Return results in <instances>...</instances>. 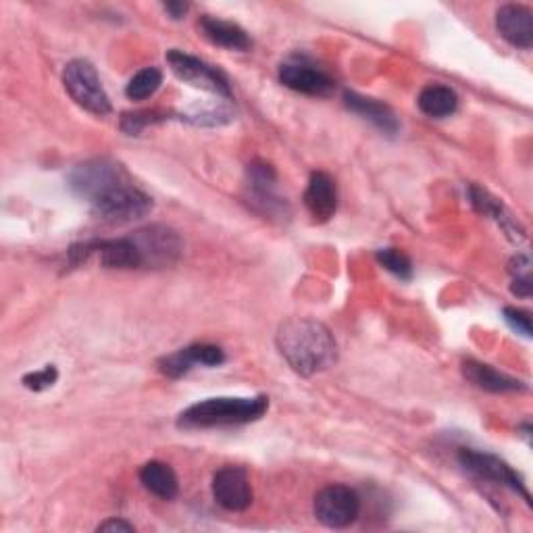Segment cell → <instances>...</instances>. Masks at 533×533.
<instances>
[{
	"label": "cell",
	"mask_w": 533,
	"mask_h": 533,
	"mask_svg": "<svg viewBox=\"0 0 533 533\" xmlns=\"http://www.w3.org/2000/svg\"><path fill=\"white\" fill-rule=\"evenodd\" d=\"M275 342L286 363L304 377L327 371L338 361V344L332 332L309 317L284 321L277 329Z\"/></svg>",
	"instance_id": "cell-1"
},
{
	"label": "cell",
	"mask_w": 533,
	"mask_h": 533,
	"mask_svg": "<svg viewBox=\"0 0 533 533\" xmlns=\"http://www.w3.org/2000/svg\"><path fill=\"white\" fill-rule=\"evenodd\" d=\"M269 409L267 396L255 398H209L186 409L177 425L184 429H209L232 427L259 421Z\"/></svg>",
	"instance_id": "cell-2"
},
{
	"label": "cell",
	"mask_w": 533,
	"mask_h": 533,
	"mask_svg": "<svg viewBox=\"0 0 533 533\" xmlns=\"http://www.w3.org/2000/svg\"><path fill=\"white\" fill-rule=\"evenodd\" d=\"M92 213L111 225H123L132 223L142 217H146L152 211V198L136 188L128 177L125 180L113 184L103 194H98L92 202Z\"/></svg>",
	"instance_id": "cell-3"
},
{
	"label": "cell",
	"mask_w": 533,
	"mask_h": 533,
	"mask_svg": "<svg viewBox=\"0 0 533 533\" xmlns=\"http://www.w3.org/2000/svg\"><path fill=\"white\" fill-rule=\"evenodd\" d=\"M63 86L73 98V103L80 105L84 111L98 117L111 113V98L105 92L103 82H100L92 63L84 59L67 63V67L63 69Z\"/></svg>",
	"instance_id": "cell-4"
},
{
	"label": "cell",
	"mask_w": 533,
	"mask_h": 533,
	"mask_svg": "<svg viewBox=\"0 0 533 533\" xmlns=\"http://www.w3.org/2000/svg\"><path fill=\"white\" fill-rule=\"evenodd\" d=\"M246 198L248 205L265 219L284 221L290 217V205L277 194V173L265 161H255L246 171Z\"/></svg>",
	"instance_id": "cell-5"
},
{
	"label": "cell",
	"mask_w": 533,
	"mask_h": 533,
	"mask_svg": "<svg viewBox=\"0 0 533 533\" xmlns=\"http://www.w3.org/2000/svg\"><path fill=\"white\" fill-rule=\"evenodd\" d=\"M313 511L329 529L350 527L361 515V496L348 486H327L315 496Z\"/></svg>",
	"instance_id": "cell-6"
},
{
	"label": "cell",
	"mask_w": 533,
	"mask_h": 533,
	"mask_svg": "<svg viewBox=\"0 0 533 533\" xmlns=\"http://www.w3.org/2000/svg\"><path fill=\"white\" fill-rule=\"evenodd\" d=\"M167 63H169L171 71L182 82H186L194 88H200V90L213 92L217 96H225V98L232 96L230 80H227L217 67L200 61L198 57L186 55V53H182V50H169Z\"/></svg>",
	"instance_id": "cell-7"
},
{
	"label": "cell",
	"mask_w": 533,
	"mask_h": 533,
	"mask_svg": "<svg viewBox=\"0 0 533 533\" xmlns=\"http://www.w3.org/2000/svg\"><path fill=\"white\" fill-rule=\"evenodd\" d=\"M459 463L467 473L475 475L477 479L492 481V484L509 488L531 504V496L523 484V479L517 475V471H513L504 461H500L498 456L465 448L459 452Z\"/></svg>",
	"instance_id": "cell-8"
},
{
	"label": "cell",
	"mask_w": 533,
	"mask_h": 533,
	"mask_svg": "<svg viewBox=\"0 0 533 533\" xmlns=\"http://www.w3.org/2000/svg\"><path fill=\"white\" fill-rule=\"evenodd\" d=\"M121 180H125V173L117 163L109 159H94L71 171L69 188L78 196L92 202L98 194H103L107 188Z\"/></svg>",
	"instance_id": "cell-9"
},
{
	"label": "cell",
	"mask_w": 533,
	"mask_h": 533,
	"mask_svg": "<svg viewBox=\"0 0 533 533\" xmlns=\"http://www.w3.org/2000/svg\"><path fill=\"white\" fill-rule=\"evenodd\" d=\"M144 257V267H169L182 255V240L165 225H150L132 236Z\"/></svg>",
	"instance_id": "cell-10"
},
{
	"label": "cell",
	"mask_w": 533,
	"mask_h": 533,
	"mask_svg": "<svg viewBox=\"0 0 533 533\" xmlns=\"http://www.w3.org/2000/svg\"><path fill=\"white\" fill-rule=\"evenodd\" d=\"M213 498L225 511L240 513L252 504V486L242 467L227 465L213 477Z\"/></svg>",
	"instance_id": "cell-11"
},
{
	"label": "cell",
	"mask_w": 533,
	"mask_h": 533,
	"mask_svg": "<svg viewBox=\"0 0 533 533\" xmlns=\"http://www.w3.org/2000/svg\"><path fill=\"white\" fill-rule=\"evenodd\" d=\"M279 80L294 92L309 96H327L334 90V80L319 67L304 61H288L279 67Z\"/></svg>",
	"instance_id": "cell-12"
},
{
	"label": "cell",
	"mask_w": 533,
	"mask_h": 533,
	"mask_svg": "<svg viewBox=\"0 0 533 533\" xmlns=\"http://www.w3.org/2000/svg\"><path fill=\"white\" fill-rule=\"evenodd\" d=\"M225 363V354L219 346L213 344H196V346H188L177 350L169 357L159 361V369L161 373H165L167 377H182L186 375L190 369H194L196 365L202 367H219Z\"/></svg>",
	"instance_id": "cell-13"
},
{
	"label": "cell",
	"mask_w": 533,
	"mask_h": 533,
	"mask_svg": "<svg viewBox=\"0 0 533 533\" xmlns=\"http://www.w3.org/2000/svg\"><path fill=\"white\" fill-rule=\"evenodd\" d=\"M496 28L500 36L523 50L533 46V13L523 5H504L496 13Z\"/></svg>",
	"instance_id": "cell-14"
},
{
	"label": "cell",
	"mask_w": 533,
	"mask_h": 533,
	"mask_svg": "<svg viewBox=\"0 0 533 533\" xmlns=\"http://www.w3.org/2000/svg\"><path fill=\"white\" fill-rule=\"evenodd\" d=\"M304 205L315 221L325 223L332 219L338 209V190L332 177L323 171L313 173L307 192H304Z\"/></svg>",
	"instance_id": "cell-15"
},
{
	"label": "cell",
	"mask_w": 533,
	"mask_h": 533,
	"mask_svg": "<svg viewBox=\"0 0 533 533\" xmlns=\"http://www.w3.org/2000/svg\"><path fill=\"white\" fill-rule=\"evenodd\" d=\"M344 105L352 113H357L359 117H363L365 121L375 125L379 132H384L388 136H394L398 132V128H400L394 111L388 105L379 103V100H375V98H367V96H361L357 92H346L344 94Z\"/></svg>",
	"instance_id": "cell-16"
},
{
	"label": "cell",
	"mask_w": 533,
	"mask_h": 533,
	"mask_svg": "<svg viewBox=\"0 0 533 533\" xmlns=\"http://www.w3.org/2000/svg\"><path fill=\"white\" fill-rule=\"evenodd\" d=\"M198 30L202 32L209 42L227 48V50H248L252 46V40L248 34L240 28L238 23L225 21L219 17L202 15L198 21Z\"/></svg>",
	"instance_id": "cell-17"
},
{
	"label": "cell",
	"mask_w": 533,
	"mask_h": 533,
	"mask_svg": "<svg viewBox=\"0 0 533 533\" xmlns=\"http://www.w3.org/2000/svg\"><path fill=\"white\" fill-rule=\"evenodd\" d=\"M463 375L467 382H471L473 386H477L479 390H486L492 394H506V392H521L525 390L523 382L519 379L500 373L490 365L484 363H477V361H467L463 365Z\"/></svg>",
	"instance_id": "cell-18"
},
{
	"label": "cell",
	"mask_w": 533,
	"mask_h": 533,
	"mask_svg": "<svg viewBox=\"0 0 533 533\" xmlns=\"http://www.w3.org/2000/svg\"><path fill=\"white\" fill-rule=\"evenodd\" d=\"M140 481L142 486L161 500H173L180 492V484H177L175 471L161 461H150L140 469Z\"/></svg>",
	"instance_id": "cell-19"
},
{
	"label": "cell",
	"mask_w": 533,
	"mask_h": 533,
	"mask_svg": "<svg viewBox=\"0 0 533 533\" xmlns=\"http://www.w3.org/2000/svg\"><path fill=\"white\" fill-rule=\"evenodd\" d=\"M417 105L423 115L431 119H444L450 117L456 111V107H459V96H456V92L448 86L431 84L421 90Z\"/></svg>",
	"instance_id": "cell-20"
},
{
	"label": "cell",
	"mask_w": 533,
	"mask_h": 533,
	"mask_svg": "<svg viewBox=\"0 0 533 533\" xmlns=\"http://www.w3.org/2000/svg\"><path fill=\"white\" fill-rule=\"evenodd\" d=\"M469 198H471V205L475 207L477 213L492 217L494 221L500 223L504 232H509V236H513L515 240H523V232L515 225L511 215L506 213V209L502 207V202L498 198H494L490 192H486L484 188H479V186L469 188Z\"/></svg>",
	"instance_id": "cell-21"
},
{
	"label": "cell",
	"mask_w": 533,
	"mask_h": 533,
	"mask_svg": "<svg viewBox=\"0 0 533 533\" xmlns=\"http://www.w3.org/2000/svg\"><path fill=\"white\" fill-rule=\"evenodd\" d=\"M184 117L194 125H202V128H215V125L230 123L234 119V111L223 103H207L192 107Z\"/></svg>",
	"instance_id": "cell-22"
},
{
	"label": "cell",
	"mask_w": 533,
	"mask_h": 533,
	"mask_svg": "<svg viewBox=\"0 0 533 533\" xmlns=\"http://www.w3.org/2000/svg\"><path fill=\"white\" fill-rule=\"evenodd\" d=\"M161 84H163L161 69L146 67V69L138 71L130 80L128 88H125V96H128L130 100H146V98L157 94Z\"/></svg>",
	"instance_id": "cell-23"
},
{
	"label": "cell",
	"mask_w": 533,
	"mask_h": 533,
	"mask_svg": "<svg viewBox=\"0 0 533 533\" xmlns=\"http://www.w3.org/2000/svg\"><path fill=\"white\" fill-rule=\"evenodd\" d=\"M377 261L382 265L386 271L394 273L400 279H411L413 275V263L411 259L400 252L398 248H384V250H377Z\"/></svg>",
	"instance_id": "cell-24"
},
{
	"label": "cell",
	"mask_w": 533,
	"mask_h": 533,
	"mask_svg": "<svg viewBox=\"0 0 533 533\" xmlns=\"http://www.w3.org/2000/svg\"><path fill=\"white\" fill-rule=\"evenodd\" d=\"M165 121V115L159 111H138V113H125L121 117V130L130 136H138L148 125H155Z\"/></svg>",
	"instance_id": "cell-25"
},
{
	"label": "cell",
	"mask_w": 533,
	"mask_h": 533,
	"mask_svg": "<svg viewBox=\"0 0 533 533\" xmlns=\"http://www.w3.org/2000/svg\"><path fill=\"white\" fill-rule=\"evenodd\" d=\"M57 379H59V371L55 365H46L44 369L40 371H34V373H28L25 375L21 382L23 386L32 390V392H44L48 388H53L57 384Z\"/></svg>",
	"instance_id": "cell-26"
},
{
	"label": "cell",
	"mask_w": 533,
	"mask_h": 533,
	"mask_svg": "<svg viewBox=\"0 0 533 533\" xmlns=\"http://www.w3.org/2000/svg\"><path fill=\"white\" fill-rule=\"evenodd\" d=\"M504 319L509 323L517 334H523L525 338H531V317L527 311L521 309H504Z\"/></svg>",
	"instance_id": "cell-27"
},
{
	"label": "cell",
	"mask_w": 533,
	"mask_h": 533,
	"mask_svg": "<svg viewBox=\"0 0 533 533\" xmlns=\"http://www.w3.org/2000/svg\"><path fill=\"white\" fill-rule=\"evenodd\" d=\"M509 271L513 273V279H525V277H531V261L527 255H517L511 265H509Z\"/></svg>",
	"instance_id": "cell-28"
},
{
	"label": "cell",
	"mask_w": 533,
	"mask_h": 533,
	"mask_svg": "<svg viewBox=\"0 0 533 533\" xmlns=\"http://www.w3.org/2000/svg\"><path fill=\"white\" fill-rule=\"evenodd\" d=\"M98 531H125V533H130V531H134V525L128 523V521H123V519H109V521L98 525Z\"/></svg>",
	"instance_id": "cell-29"
},
{
	"label": "cell",
	"mask_w": 533,
	"mask_h": 533,
	"mask_svg": "<svg viewBox=\"0 0 533 533\" xmlns=\"http://www.w3.org/2000/svg\"><path fill=\"white\" fill-rule=\"evenodd\" d=\"M513 292L521 298H529L531 296V277L513 279Z\"/></svg>",
	"instance_id": "cell-30"
},
{
	"label": "cell",
	"mask_w": 533,
	"mask_h": 533,
	"mask_svg": "<svg viewBox=\"0 0 533 533\" xmlns=\"http://www.w3.org/2000/svg\"><path fill=\"white\" fill-rule=\"evenodd\" d=\"M163 9L171 15V19H182L188 13L190 5L188 3H167V5H163Z\"/></svg>",
	"instance_id": "cell-31"
}]
</instances>
